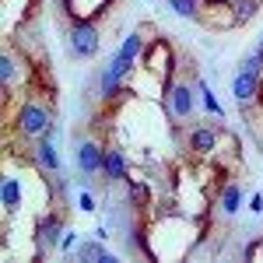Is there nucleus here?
<instances>
[{"mask_svg":"<svg viewBox=\"0 0 263 263\" xmlns=\"http://www.w3.org/2000/svg\"><path fill=\"white\" fill-rule=\"evenodd\" d=\"M162 109L165 120H168V130L179 134V126L186 120L193 123L197 109H200V91H197V74H186V78H176V84L162 95Z\"/></svg>","mask_w":263,"mask_h":263,"instance_id":"1","label":"nucleus"},{"mask_svg":"<svg viewBox=\"0 0 263 263\" xmlns=\"http://www.w3.org/2000/svg\"><path fill=\"white\" fill-rule=\"evenodd\" d=\"M53 105H46L39 99H25L14 109V116H11V130H14V137L18 141H39L42 134H49L53 130Z\"/></svg>","mask_w":263,"mask_h":263,"instance_id":"2","label":"nucleus"},{"mask_svg":"<svg viewBox=\"0 0 263 263\" xmlns=\"http://www.w3.org/2000/svg\"><path fill=\"white\" fill-rule=\"evenodd\" d=\"M102 49V32L95 18H74L67 21V53L74 57V60H95Z\"/></svg>","mask_w":263,"mask_h":263,"instance_id":"3","label":"nucleus"},{"mask_svg":"<svg viewBox=\"0 0 263 263\" xmlns=\"http://www.w3.org/2000/svg\"><path fill=\"white\" fill-rule=\"evenodd\" d=\"M221 123H193L190 130H186V151H190V158L193 162H214V155H218V141H221Z\"/></svg>","mask_w":263,"mask_h":263,"instance_id":"4","label":"nucleus"},{"mask_svg":"<svg viewBox=\"0 0 263 263\" xmlns=\"http://www.w3.org/2000/svg\"><path fill=\"white\" fill-rule=\"evenodd\" d=\"M63 232H67V218H63L60 211H42L39 218H35V232H32V239H35V260L49 256L53 249H60Z\"/></svg>","mask_w":263,"mask_h":263,"instance_id":"5","label":"nucleus"},{"mask_svg":"<svg viewBox=\"0 0 263 263\" xmlns=\"http://www.w3.org/2000/svg\"><path fill=\"white\" fill-rule=\"evenodd\" d=\"M137 67H141V63H137V60H126L120 49H116L112 57H105V67L99 70V99L109 102L123 84H126V78H130Z\"/></svg>","mask_w":263,"mask_h":263,"instance_id":"6","label":"nucleus"},{"mask_svg":"<svg viewBox=\"0 0 263 263\" xmlns=\"http://www.w3.org/2000/svg\"><path fill=\"white\" fill-rule=\"evenodd\" d=\"M57 134H60V126L53 123L49 134H42L39 141H32V162H35V168H39L42 176H60L63 172L60 151H57Z\"/></svg>","mask_w":263,"mask_h":263,"instance_id":"7","label":"nucleus"},{"mask_svg":"<svg viewBox=\"0 0 263 263\" xmlns=\"http://www.w3.org/2000/svg\"><path fill=\"white\" fill-rule=\"evenodd\" d=\"M74 162L81 168V176H102V162H105V144L91 141V137H74Z\"/></svg>","mask_w":263,"mask_h":263,"instance_id":"8","label":"nucleus"},{"mask_svg":"<svg viewBox=\"0 0 263 263\" xmlns=\"http://www.w3.org/2000/svg\"><path fill=\"white\" fill-rule=\"evenodd\" d=\"M232 99L239 102V109H249V105H256L263 102V74H253V70H235V78H232Z\"/></svg>","mask_w":263,"mask_h":263,"instance_id":"9","label":"nucleus"},{"mask_svg":"<svg viewBox=\"0 0 263 263\" xmlns=\"http://www.w3.org/2000/svg\"><path fill=\"white\" fill-rule=\"evenodd\" d=\"M102 176L105 182H112V186H120L134 176V165L126 158V151H123L120 144H105V162H102Z\"/></svg>","mask_w":263,"mask_h":263,"instance_id":"10","label":"nucleus"},{"mask_svg":"<svg viewBox=\"0 0 263 263\" xmlns=\"http://www.w3.org/2000/svg\"><path fill=\"white\" fill-rule=\"evenodd\" d=\"M25 197H28V186L21 176H14L11 168L4 172V182H0V203H4V214L11 218V214H18L21 207H25Z\"/></svg>","mask_w":263,"mask_h":263,"instance_id":"11","label":"nucleus"},{"mask_svg":"<svg viewBox=\"0 0 263 263\" xmlns=\"http://www.w3.org/2000/svg\"><path fill=\"white\" fill-rule=\"evenodd\" d=\"M18 74H21V78L28 74V60H25V53L18 57V49H14V46H7V49H4V60H0V81H4V102L11 99V91H14V84H18Z\"/></svg>","mask_w":263,"mask_h":263,"instance_id":"12","label":"nucleus"},{"mask_svg":"<svg viewBox=\"0 0 263 263\" xmlns=\"http://www.w3.org/2000/svg\"><path fill=\"white\" fill-rule=\"evenodd\" d=\"M242 182L235 179H224L221 186H218V193H214V211H221V218H235L239 211H242Z\"/></svg>","mask_w":263,"mask_h":263,"instance_id":"13","label":"nucleus"},{"mask_svg":"<svg viewBox=\"0 0 263 263\" xmlns=\"http://www.w3.org/2000/svg\"><path fill=\"white\" fill-rule=\"evenodd\" d=\"M70 256H74V260H81V263H116V253H112V249H105V242L95 239V235H91V239H81L78 249H74Z\"/></svg>","mask_w":263,"mask_h":263,"instance_id":"14","label":"nucleus"},{"mask_svg":"<svg viewBox=\"0 0 263 263\" xmlns=\"http://www.w3.org/2000/svg\"><path fill=\"white\" fill-rule=\"evenodd\" d=\"M197 91H200V109L211 116V120H218V123L228 120V116H224V109H221V102H218V95L211 91V84L203 81L200 74H197Z\"/></svg>","mask_w":263,"mask_h":263,"instance_id":"15","label":"nucleus"},{"mask_svg":"<svg viewBox=\"0 0 263 263\" xmlns=\"http://www.w3.org/2000/svg\"><path fill=\"white\" fill-rule=\"evenodd\" d=\"M126 200H130V207L137 211V214H144L147 211V203H151V186L144 179H126Z\"/></svg>","mask_w":263,"mask_h":263,"instance_id":"16","label":"nucleus"},{"mask_svg":"<svg viewBox=\"0 0 263 263\" xmlns=\"http://www.w3.org/2000/svg\"><path fill=\"white\" fill-rule=\"evenodd\" d=\"M263 11V0H232V14H235V25H249Z\"/></svg>","mask_w":263,"mask_h":263,"instance_id":"17","label":"nucleus"},{"mask_svg":"<svg viewBox=\"0 0 263 263\" xmlns=\"http://www.w3.org/2000/svg\"><path fill=\"white\" fill-rule=\"evenodd\" d=\"M168 7L186 21H200V11H203V0H168Z\"/></svg>","mask_w":263,"mask_h":263,"instance_id":"18","label":"nucleus"},{"mask_svg":"<svg viewBox=\"0 0 263 263\" xmlns=\"http://www.w3.org/2000/svg\"><path fill=\"white\" fill-rule=\"evenodd\" d=\"M78 235H81V232H74V228L67 224V232H63V239H60V253H63V256H70V253L78 249V242H81Z\"/></svg>","mask_w":263,"mask_h":263,"instance_id":"19","label":"nucleus"},{"mask_svg":"<svg viewBox=\"0 0 263 263\" xmlns=\"http://www.w3.org/2000/svg\"><path fill=\"white\" fill-rule=\"evenodd\" d=\"M78 211H81V214H95V211H99V207H95V197H91L88 190L78 193Z\"/></svg>","mask_w":263,"mask_h":263,"instance_id":"20","label":"nucleus"},{"mask_svg":"<svg viewBox=\"0 0 263 263\" xmlns=\"http://www.w3.org/2000/svg\"><path fill=\"white\" fill-rule=\"evenodd\" d=\"M249 214H256V218L263 214V193H253L249 197Z\"/></svg>","mask_w":263,"mask_h":263,"instance_id":"21","label":"nucleus"},{"mask_svg":"<svg viewBox=\"0 0 263 263\" xmlns=\"http://www.w3.org/2000/svg\"><path fill=\"white\" fill-rule=\"evenodd\" d=\"M109 235H112V232H109V224H95V239L109 242Z\"/></svg>","mask_w":263,"mask_h":263,"instance_id":"22","label":"nucleus"},{"mask_svg":"<svg viewBox=\"0 0 263 263\" xmlns=\"http://www.w3.org/2000/svg\"><path fill=\"white\" fill-rule=\"evenodd\" d=\"M102 4H105V7H112V4H116V0H102Z\"/></svg>","mask_w":263,"mask_h":263,"instance_id":"23","label":"nucleus"},{"mask_svg":"<svg viewBox=\"0 0 263 263\" xmlns=\"http://www.w3.org/2000/svg\"><path fill=\"white\" fill-rule=\"evenodd\" d=\"M260 42H263V32H260Z\"/></svg>","mask_w":263,"mask_h":263,"instance_id":"24","label":"nucleus"}]
</instances>
